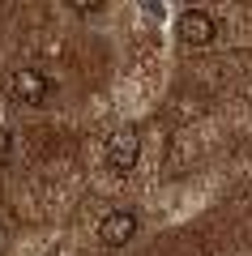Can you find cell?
<instances>
[{
  "label": "cell",
  "instance_id": "obj_4",
  "mask_svg": "<svg viewBox=\"0 0 252 256\" xmlns=\"http://www.w3.org/2000/svg\"><path fill=\"white\" fill-rule=\"evenodd\" d=\"M180 38L188 47H209L218 38V22H214V13H205V9H188L180 18Z\"/></svg>",
  "mask_w": 252,
  "mask_h": 256
},
{
  "label": "cell",
  "instance_id": "obj_5",
  "mask_svg": "<svg viewBox=\"0 0 252 256\" xmlns=\"http://www.w3.org/2000/svg\"><path fill=\"white\" fill-rule=\"evenodd\" d=\"M9 158H13V132H9V128H0V166L9 162Z\"/></svg>",
  "mask_w": 252,
  "mask_h": 256
},
{
  "label": "cell",
  "instance_id": "obj_6",
  "mask_svg": "<svg viewBox=\"0 0 252 256\" xmlns=\"http://www.w3.org/2000/svg\"><path fill=\"white\" fill-rule=\"evenodd\" d=\"M73 9L77 13H103L107 4H103V0H73Z\"/></svg>",
  "mask_w": 252,
  "mask_h": 256
},
{
  "label": "cell",
  "instance_id": "obj_1",
  "mask_svg": "<svg viewBox=\"0 0 252 256\" xmlns=\"http://www.w3.org/2000/svg\"><path fill=\"white\" fill-rule=\"evenodd\" d=\"M47 77L39 73V68H13L9 77H5V98L9 102H22V107H39V102L47 98Z\"/></svg>",
  "mask_w": 252,
  "mask_h": 256
},
{
  "label": "cell",
  "instance_id": "obj_3",
  "mask_svg": "<svg viewBox=\"0 0 252 256\" xmlns=\"http://www.w3.org/2000/svg\"><path fill=\"white\" fill-rule=\"evenodd\" d=\"M133 235H137V214H133V210H111V214H103V222H99V244H103V248H124Z\"/></svg>",
  "mask_w": 252,
  "mask_h": 256
},
{
  "label": "cell",
  "instance_id": "obj_2",
  "mask_svg": "<svg viewBox=\"0 0 252 256\" xmlns=\"http://www.w3.org/2000/svg\"><path fill=\"white\" fill-rule=\"evenodd\" d=\"M137 162H141V137H137V128H116L107 137V166L128 175Z\"/></svg>",
  "mask_w": 252,
  "mask_h": 256
}]
</instances>
